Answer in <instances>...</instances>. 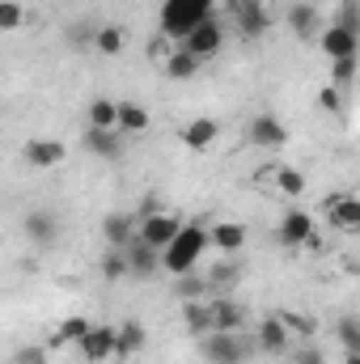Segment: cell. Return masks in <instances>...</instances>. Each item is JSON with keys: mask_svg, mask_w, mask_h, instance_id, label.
I'll return each mask as SVG.
<instances>
[{"mask_svg": "<svg viewBox=\"0 0 360 364\" xmlns=\"http://www.w3.org/2000/svg\"><path fill=\"white\" fill-rule=\"evenodd\" d=\"M195 343H199V360L203 364H250L259 356V343L246 331H212V335H203Z\"/></svg>", "mask_w": 360, "mask_h": 364, "instance_id": "obj_1", "label": "cell"}, {"mask_svg": "<svg viewBox=\"0 0 360 364\" xmlns=\"http://www.w3.org/2000/svg\"><path fill=\"white\" fill-rule=\"evenodd\" d=\"M203 246H212L208 229H203V225H186L179 237L170 242V250H162V267H166L170 275H186V272H195V263H199Z\"/></svg>", "mask_w": 360, "mask_h": 364, "instance_id": "obj_2", "label": "cell"}, {"mask_svg": "<svg viewBox=\"0 0 360 364\" xmlns=\"http://www.w3.org/2000/svg\"><path fill=\"white\" fill-rule=\"evenodd\" d=\"M136 216H140V242H149L153 250H170V242L186 229L174 212H136Z\"/></svg>", "mask_w": 360, "mask_h": 364, "instance_id": "obj_3", "label": "cell"}, {"mask_svg": "<svg viewBox=\"0 0 360 364\" xmlns=\"http://www.w3.org/2000/svg\"><path fill=\"white\" fill-rule=\"evenodd\" d=\"M255 343H259V356H280V360H288V352L297 348V335L288 331V322H284L280 314H268V318L259 322V331H255Z\"/></svg>", "mask_w": 360, "mask_h": 364, "instance_id": "obj_4", "label": "cell"}, {"mask_svg": "<svg viewBox=\"0 0 360 364\" xmlns=\"http://www.w3.org/2000/svg\"><path fill=\"white\" fill-rule=\"evenodd\" d=\"M182 47L195 51V55L208 64V60L221 55V47H225V30H221V21H216V17H203L199 26H191V30L182 34Z\"/></svg>", "mask_w": 360, "mask_h": 364, "instance_id": "obj_5", "label": "cell"}, {"mask_svg": "<svg viewBox=\"0 0 360 364\" xmlns=\"http://www.w3.org/2000/svg\"><path fill=\"white\" fill-rule=\"evenodd\" d=\"M318 47H322V55H327L331 64H339V60H356L360 34L352 30V26L335 21V26H327V30L318 34Z\"/></svg>", "mask_w": 360, "mask_h": 364, "instance_id": "obj_6", "label": "cell"}, {"mask_svg": "<svg viewBox=\"0 0 360 364\" xmlns=\"http://www.w3.org/2000/svg\"><path fill=\"white\" fill-rule=\"evenodd\" d=\"M81 360L85 364L119 360V326H110V322L93 326L90 335H85V343H81Z\"/></svg>", "mask_w": 360, "mask_h": 364, "instance_id": "obj_7", "label": "cell"}, {"mask_svg": "<svg viewBox=\"0 0 360 364\" xmlns=\"http://www.w3.org/2000/svg\"><path fill=\"white\" fill-rule=\"evenodd\" d=\"M246 140L255 144V149H284L288 144V127L280 123V114H250V123H246Z\"/></svg>", "mask_w": 360, "mask_h": 364, "instance_id": "obj_8", "label": "cell"}, {"mask_svg": "<svg viewBox=\"0 0 360 364\" xmlns=\"http://www.w3.org/2000/svg\"><path fill=\"white\" fill-rule=\"evenodd\" d=\"M21 157H26V166H34V170H55V166L68 161V144H64V140H51V136H34V140H26Z\"/></svg>", "mask_w": 360, "mask_h": 364, "instance_id": "obj_9", "label": "cell"}, {"mask_svg": "<svg viewBox=\"0 0 360 364\" xmlns=\"http://www.w3.org/2000/svg\"><path fill=\"white\" fill-rule=\"evenodd\" d=\"M136 237H140V216H132V212H110V216H102V242H106L110 250H127Z\"/></svg>", "mask_w": 360, "mask_h": 364, "instance_id": "obj_10", "label": "cell"}, {"mask_svg": "<svg viewBox=\"0 0 360 364\" xmlns=\"http://www.w3.org/2000/svg\"><path fill=\"white\" fill-rule=\"evenodd\" d=\"M280 246H288V250H297V246H309L314 242V216L305 212V208H288L284 212V220H280Z\"/></svg>", "mask_w": 360, "mask_h": 364, "instance_id": "obj_11", "label": "cell"}, {"mask_svg": "<svg viewBox=\"0 0 360 364\" xmlns=\"http://www.w3.org/2000/svg\"><path fill=\"white\" fill-rule=\"evenodd\" d=\"M233 26H238L242 38H259V34H268V26H271L268 4H259V0H238V4H233Z\"/></svg>", "mask_w": 360, "mask_h": 364, "instance_id": "obj_12", "label": "cell"}, {"mask_svg": "<svg viewBox=\"0 0 360 364\" xmlns=\"http://www.w3.org/2000/svg\"><path fill=\"white\" fill-rule=\"evenodd\" d=\"M216 136H221V123H216V119H208V114H199V119H191L186 127H179L182 149H191V153L212 149V144H216Z\"/></svg>", "mask_w": 360, "mask_h": 364, "instance_id": "obj_13", "label": "cell"}, {"mask_svg": "<svg viewBox=\"0 0 360 364\" xmlns=\"http://www.w3.org/2000/svg\"><path fill=\"white\" fill-rule=\"evenodd\" d=\"M208 237H212V250L238 255V250L246 246V225H242V220H212V225H208Z\"/></svg>", "mask_w": 360, "mask_h": 364, "instance_id": "obj_14", "label": "cell"}, {"mask_svg": "<svg viewBox=\"0 0 360 364\" xmlns=\"http://www.w3.org/2000/svg\"><path fill=\"white\" fill-rule=\"evenodd\" d=\"M85 149H90L93 157H102V161H119L123 157V132L119 127H90L85 132Z\"/></svg>", "mask_w": 360, "mask_h": 364, "instance_id": "obj_15", "label": "cell"}, {"mask_svg": "<svg viewBox=\"0 0 360 364\" xmlns=\"http://www.w3.org/2000/svg\"><path fill=\"white\" fill-rule=\"evenodd\" d=\"M127 267H132L136 279H153L157 272H166V267H162V250H153V246L140 242V237L127 246Z\"/></svg>", "mask_w": 360, "mask_h": 364, "instance_id": "obj_16", "label": "cell"}, {"mask_svg": "<svg viewBox=\"0 0 360 364\" xmlns=\"http://www.w3.org/2000/svg\"><path fill=\"white\" fill-rule=\"evenodd\" d=\"M21 233H26L34 246H51V242H55V233H60V225H55V216H51L47 208H34V212H26Z\"/></svg>", "mask_w": 360, "mask_h": 364, "instance_id": "obj_17", "label": "cell"}, {"mask_svg": "<svg viewBox=\"0 0 360 364\" xmlns=\"http://www.w3.org/2000/svg\"><path fill=\"white\" fill-rule=\"evenodd\" d=\"M182 322H186V331H191L195 339L212 335V331H216V322H212V296H208V301H182Z\"/></svg>", "mask_w": 360, "mask_h": 364, "instance_id": "obj_18", "label": "cell"}, {"mask_svg": "<svg viewBox=\"0 0 360 364\" xmlns=\"http://www.w3.org/2000/svg\"><path fill=\"white\" fill-rule=\"evenodd\" d=\"M199 68H203V60H199L195 51H186L182 43L170 47V55H166V77H170V81H191Z\"/></svg>", "mask_w": 360, "mask_h": 364, "instance_id": "obj_19", "label": "cell"}, {"mask_svg": "<svg viewBox=\"0 0 360 364\" xmlns=\"http://www.w3.org/2000/svg\"><path fill=\"white\" fill-rule=\"evenodd\" d=\"M212 322H216V331H242L246 326V314H242V305L233 296L216 292L212 296Z\"/></svg>", "mask_w": 360, "mask_h": 364, "instance_id": "obj_20", "label": "cell"}, {"mask_svg": "<svg viewBox=\"0 0 360 364\" xmlns=\"http://www.w3.org/2000/svg\"><path fill=\"white\" fill-rule=\"evenodd\" d=\"M327 220H331L335 229H360V199L356 195H339V199H331Z\"/></svg>", "mask_w": 360, "mask_h": 364, "instance_id": "obj_21", "label": "cell"}, {"mask_svg": "<svg viewBox=\"0 0 360 364\" xmlns=\"http://www.w3.org/2000/svg\"><path fill=\"white\" fill-rule=\"evenodd\" d=\"M284 21H288V30H292L297 38H314V34H318V9H314V4H305V0H301V4H292V9L284 13Z\"/></svg>", "mask_w": 360, "mask_h": 364, "instance_id": "obj_22", "label": "cell"}, {"mask_svg": "<svg viewBox=\"0 0 360 364\" xmlns=\"http://www.w3.org/2000/svg\"><path fill=\"white\" fill-rule=\"evenodd\" d=\"M149 123H153L149 106H140V102H119V132H123V136H140V132H149Z\"/></svg>", "mask_w": 360, "mask_h": 364, "instance_id": "obj_23", "label": "cell"}, {"mask_svg": "<svg viewBox=\"0 0 360 364\" xmlns=\"http://www.w3.org/2000/svg\"><path fill=\"white\" fill-rule=\"evenodd\" d=\"M208 284L216 288V292H229L238 279H242V263H238V255H221V263L216 267H208Z\"/></svg>", "mask_w": 360, "mask_h": 364, "instance_id": "obj_24", "label": "cell"}, {"mask_svg": "<svg viewBox=\"0 0 360 364\" xmlns=\"http://www.w3.org/2000/svg\"><path fill=\"white\" fill-rule=\"evenodd\" d=\"M174 292H179V301H208V296H216V288L208 284V275H195V272L179 275Z\"/></svg>", "mask_w": 360, "mask_h": 364, "instance_id": "obj_25", "label": "cell"}, {"mask_svg": "<svg viewBox=\"0 0 360 364\" xmlns=\"http://www.w3.org/2000/svg\"><path fill=\"white\" fill-rule=\"evenodd\" d=\"M140 348H144V326H140L136 318L119 322V360H132Z\"/></svg>", "mask_w": 360, "mask_h": 364, "instance_id": "obj_26", "label": "cell"}, {"mask_svg": "<svg viewBox=\"0 0 360 364\" xmlns=\"http://www.w3.org/2000/svg\"><path fill=\"white\" fill-rule=\"evenodd\" d=\"M335 339H339V352H344V356H360V318L344 314V318L335 322Z\"/></svg>", "mask_w": 360, "mask_h": 364, "instance_id": "obj_27", "label": "cell"}, {"mask_svg": "<svg viewBox=\"0 0 360 364\" xmlns=\"http://www.w3.org/2000/svg\"><path fill=\"white\" fill-rule=\"evenodd\" d=\"M97 267H102V279H106V284H119V279L132 275V267H127V250H110V246L102 250V263H97Z\"/></svg>", "mask_w": 360, "mask_h": 364, "instance_id": "obj_28", "label": "cell"}, {"mask_svg": "<svg viewBox=\"0 0 360 364\" xmlns=\"http://www.w3.org/2000/svg\"><path fill=\"white\" fill-rule=\"evenodd\" d=\"M123 47H127V34H123L119 26H97V38H93V51H97V55L110 60V55H119Z\"/></svg>", "mask_w": 360, "mask_h": 364, "instance_id": "obj_29", "label": "cell"}, {"mask_svg": "<svg viewBox=\"0 0 360 364\" xmlns=\"http://www.w3.org/2000/svg\"><path fill=\"white\" fill-rule=\"evenodd\" d=\"M90 127H119V102H110V97H93L90 102Z\"/></svg>", "mask_w": 360, "mask_h": 364, "instance_id": "obj_30", "label": "cell"}, {"mask_svg": "<svg viewBox=\"0 0 360 364\" xmlns=\"http://www.w3.org/2000/svg\"><path fill=\"white\" fill-rule=\"evenodd\" d=\"M90 331H93L90 318H64V322H60V331H55V339H60V343H77V348H81Z\"/></svg>", "mask_w": 360, "mask_h": 364, "instance_id": "obj_31", "label": "cell"}, {"mask_svg": "<svg viewBox=\"0 0 360 364\" xmlns=\"http://www.w3.org/2000/svg\"><path fill=\"white\" fill-rule=\"evenodd\" d=\"M280 318L288 322V331H292L297 339H314V331H318V322H314L309 314H297V309H280Z\"/></svg>", "mask_w": 360, "mask_h": 364, "instance_id": "obj_32", "label": "cell"}, {"mask_svg": "<svg viewBox=\"0 0 360 364\" xmlns=\"http://www.w3.org/2000/svg\"><path fill=\"white\" fill-rule=\"evenodd\" d=\"M275 186H280L284 195H292V199H297V195H305V174H301V170L280 166V170H275Z\"/></svg>", "mask_w": 360, "mask_h": 364, "instance_id": "obj_33", "label": "cell"}, {"mask_svg": "<svg viewBox=\"0 0 360 364\" xmlns=\"http://www.w3.org/2000/svg\"><path fill=\"white\" fill-rule=\"evenodd\" d=\"M288 364H327V356H322V348H318V343H309V339H305V343H297V348L288 352Z\"/></svg>", "mask_w": 360, "mask_h": 364, "instance_id": "obj_34", "label": "cell"}, {"mask_svg": "<svg viewBox=\"0 0 360 364\" xmlns=\"http://www.w3.org/2000/svg\"><path fill=\"white\" fill-rule=\"evenodd\" d=\"M21 21H26V9H21L17 0H4V4H0V30H17Z\"/></svg>", "mask_w": 360, "mask_h": 364, "instance_id": "obj_35", "label": "cell"}, {"mask_svg": "<svg viewBox=\"0 0 360 364\" xmlns=\"http://www.w3.org/2000/svg\"><path fill=\"white\" fill-rule=\"evenodd\" d=\"M93 38H97V30H90V26H73V30H68L73 51H93Z\"/></svg>", "mask_w": 360, "mask_h": 364, "instance_id": "obj_36", "label": "cell"}, {"mask_svg": "<svg viewBox=\"0 0 360 364\" xmlns=\"http://www.w3.org/2000/svg\"><path fill=\"white\" fill-rule=\"evenodd\" d=\"M352 77H356V60H339V64H331V85H352Z\"/></svg>", "mask_w": 360, "mask_h": 364, "instance_id": "obj_37", "label": "cell"}, {"mask_svg": "<svg viewBox=\"0 0 360 364\" xmlns=\"http://www.w3.org/2000/svg\"><path fill=\"white\" fill-rule=\"evenodd\" d=\"M17 364H47V352L43 348H21L17 352Z\"/></svg>", "mask_w": 360, "mask_h": 364, "instance_id": "obj_38", "label": "cell"}, {"mask_svg": "<svg viewBox=\"0 0 360 364\" xmlns=\"http://www.w3.org/2000/svg\"><path fill=\"white\" fill-rule=\"evenodd\" d=\"M344 364H360V356H344Z\"/></svg>", "mask_w": 360, "mask_h": 364, "instance_id": "obj_39", "label": "cell"}, {"mask_svg": "<svg viewBox=\"0 0 360 364\" xmlns=\"http://www.w3.org/2000/svg\"><path fill=\"white\" fill-rule=\"evenodd\" d=\"M259 4H271V0H259Z\"/></svg>", "mask_w": 360, "mask_h": 364, "instance_id": "obj_40", "label": "cell"}]
</instances>
